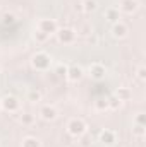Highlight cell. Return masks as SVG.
Instances as JSON below:
<instances>
[{
    "label": "cell",
    "mask_w": 146,
    "mask_h": 147,
    "mask_svg": "<svg viewBox=\"0 0 146 147\" xmlns=\"http://www.w3.org/2000/svg\"><path fill=\"white\" fill-rule=\"evenodd\" d=\"M112 34L117 39H124L129 34V28L124 22H115V24H112Z\"/></svg>",
    "instance_id": "cell-9"
},
{
    "label": "cell",
    "mask_w": 146,
    "mask_h": 147,
    "mask_svg": "<svg viewBox=\"0 0 146 147\" xmlns=\"http://www.w3.org/2000/svg\"><path fill=\"white\" fill-rule=\"evenodd\" d=\"M0 72H2V67H0Z\"/></svg>",
    "instance_id": "cell-27"
},
{
    "label": "cell",
    "mask_w": 146,
    "mask_h": 147,
    "mask_svg": "<svg viewBox=\"0 0 146 147\" xmlns=\"http://www.w3.org/2000/svg\"><path fill=\"white\" fill-rule=\"evenodd\" d=\"M95 110L96 111H107L108 110V101H107V98L96 99V101H95Z\"/></svg>",
    "instance_id": "cell-17"
},
{
    "label": "cell",
    "mask_w": 146,
    "mask_h": 147,
    "mask_svg": "<svg viewBox=\"0 0 146 147\" xmlns=\"http://www.w3.org/2000/svg\"><path fill=\"white\" fill-rule=\"evenodd\" d=\"M40 115H41V118H43L45 121H53V120H57L59 111H57V108H55V106L46 105V106H43V108L40 110Z\"/></svg>",
    "instance_id": "cell-8"
},
{
    "label": "cell",
    "mask_w": 146,
    "mask_h": 147,
    "mask_svg": "<svg viewBox=\"0 0 146 147\" xmlns=\"http://www.w3.org/2000/svg\"><path fill=\"white\" fill-rule=\"evenodd\" d=\"M100 142L102 144H105V146H113L115 142H117V135H115V132H112V130H102L100 132Z\"/></svg>",
    "instance_id": "cell-11"
},
{
    "label": "cell",
    "mask_w": 146,
    "mask_h": 147,
    "mask_svg": "<svg viewBox=\"0 0 146 147\" xmlns=\"http://www.w3.org/2000/svg\"><path fill=\"white\" fill-rule=\"evenodd\" d=\"M88 72H89V77L93 80H103L105 75H107V67L100 62H95L88 67Z\"/></svg>",
    "instance_id": "cell-4"
},
{
    "label": "cell",
    "mask_w": 146,
    "mask_h": 147,
    "mask_svg": "<svg viewBox=\"0 0 146 147\" xmlns=\"http://www.w3.org/2000/svg\"><path fill=\"white\" fill-rule=\"evenodd\" d=\"M105 19L108 21L110 24H115V22H120V12H119V9H115V7H110L105 10Z\"/></svg>",
    "instance_id": "cell-12"
},
{
    "label": "cell",
    "mask_w": 146,
    "mask_h": 147,
    "mask_svg": "<svg viewBox=\"0 0 146 147\" xmlns=\"http://www.w3.org/2000/svg\"><path fill=\"white\" fill-rule=\"evenodd\" d=\"M81 9H83L86 14H91V12H95V10L98 9V2H96V0H83Z\"/></svg>",
    "instance_id": "cell-14"
},
{
    "label": "cell",
    "mask_w": 146,
    "mask_h": 147,
    "mask_svg": "<svg viewBox=\"0 0 146 147\" xmlns=\"http://www.w3.org/2000/svg\"><path fill=\"white\" fill-rule=\"evenodd\" d=\"M83 75H84V70H83L81 65H71L65 77H67V80H71V82H77V80L83 79Z\"/></svg>",
    "instance_id": "cell-10"
},
{
    "label": "cell",
    "mask_w": 146,
    "mask_h": 147,
    "mask_svg": "<svg viewBox=\"0 0 146 147\" xmlns=\"http://www.w3.org/2000/svg\"><path fill=\"white\" fill-rule=\"evenodd\" d=\"M21 147H41V142H40V139L29 135V137H24V139H23Z\"/></svg>",
    "instance_id": "cell-16"
},
{
    "label": "cell",
    "mask_w": 146,
    "mask_h": 147,
    "mask_svg": "<svg viewBox=\"0 0 146 147\" xmlns=\"http://www.w3.org/2000/svg\"><path fill=\"white\" fill-rule=\"evenodd\" d=\"M77 33H79V34H83V36H88V34L91 33V28H89L88 24H84V26H81V29H79Z\"/></svg>",
    "instance_id": "cell-26"
},
{
    "label": "cell",
    "mask_w": 146,
    "mask_h": 147,
    "mask_svg": "<svg viewBox=\"0 0 146 147\" xmlns=\"http://www.w3.org/2000/svg\"><path fill=\"white\" fill-rule=\"evenodd\" d=\"M33 121H35V116L31 113H23L21 115V123L23 125H31Z\"/></svg>",
    "instance_id": "cell-20"
},
{
    "label": "cell",
    "mask_w": 146,
    "mask_h": 147,
    "mask_svg": "<svg viewBox=\"0 0 146 147\" xmlns=\"http://www.w3.org/2000/svg\"><path fill=\"white\" fill-rule=\"evenodd\" d=\"M38 29L50 36V34H55V33H57L59 26H57V21H55V19H41V21L38 22Z\"/></svg>",
    "instance_id": "cell-6"
},
{
    "label": "cell",
    "mask_w": 146,
    "mask_h": 147,
    "mask_svg": "<svg viewBox=\"0 0 146 147\" xmlns=\"http://www.w3.org/2000/svg\"><path fill=\"white\" fill-rule=\"evenodd\" d=\"M0 110H2V106H0Z\"/></svg>",
    "instance_id": "cell-28"
},
{
    "label": "cell",
    "mask_w": 146,
    "mask_h": 147,
    "mask_svg": "<svg viewBox=\"0 0 146 147\" xmlns=\"http://www.w3.org/2000/svg\"><path fill=\"white\" fill-rule=\"evenodd\" d=\"M0 106H2V110L7 111V113H16V111L19 110V106H21V103H19V99L16 98V96H5V98H2L0 99Z\"/></svg>",
    "instance_id": "cell-3"
},
{
    "label": "cell",
    "mask_w": 146,
    "mask_h": 147,
    "mask_svg": "<svg viewBox=\"0 0 146 147\" xmlns=\"http://www.w3.org/2000/svg\"><path fill=\"white\" fill-rule=\"evenodd\" d=\"M31 65H33V69H36L40 72L48 70L50 65H52V57L48 53H45V51H36L31 57Z\"/></svg>",
    "instance_id": "cell-1"
},
{
    "label": "cell",
    "mask_w": 146,
    "mask_h": 147,
    "mask_svg": "<svg viewBox=\"0 0 146 147\" xmlns=\"http://www.w3.org/2000/svg\"><path fill=\"white\" fill-rule=\"evenodd\" d=\"M107 101H108V110H113V111H117V110H120L122 108V101L113 94V96H110V98H107Z\"/></svg>",
    "instance_id": "cell-15"
},
{
    "label": "cell",
    "mask_w": 146,
    "mask_h": 147,
    "mask_svg": "<svg viewBox=\"0 0 146 147\" xmlns=\"http://www.w3.org/2000/svg\"><path fill=\"white\" fill-rule=\"evenodd\" d=\"M3 22H5V24H14V22H16L14 14H5V16H3Z\"/></svg>",
    "instance_id": "cell-25"
},
{
    "label": "cell",
    "mask_w": 146,
    "mask_h": 147,
    "mask_svg": "<svg viewBox=\"0 0 146 147\" xmlns=\"http://www.w3.org/2000/svg\"><path fill=\"white\" fill-rule=\"evenodd\" d=\"M67 132L72 137H83L86 134V123L81 118H71L67 123Z\"/></svg>",
    "instance_id": "cell-2"
},
{
    "label": "cell",
    "mask_w": 146,
    "mask_h": 147,
    "mask_svg": "<svg viewBox=\"0 0 146 147\" xmlns=\"http://www.w3.org/2000/svg\"><path fill=\"white\" fill-rule=\"evenodd\" d=\"M132 135H136V137H145L146 135V127H143V125H134V127H132Z\"/></svg>",
    "instance_id": "cell-19"
},
{
    "label": "cell",
    "mask_w": 146,
    "mask_h": 147,
    "mask_svg": "<svg viewBox=\"0 0 146 147\" xmlns=\"http://www.w3.org/2000/svg\"><path fill=\"white\" fill-rule=\"evenodd\" d=\"M28 101H31V103H40L41 101V92L40 91H29L28 92Z\"/></svg>",
    "instance_id": "cell-18"
},
{
    "label": "cell",
    "mask_w": 146,
    "mask_h": 147,
    "mask_svg": "<svg viewBox=\"0 0 146 147\" xmlns=\"http://www.w3.org/2000/svg\"><path fill=\"white\" fill-rule=\"evenodd\" d=\"M57 38H59V41L60 43H64V45H71L76 41V31H74L72 28H60V29H57Z\"/></svg>",
    "instance_id": "cell-5"
},
{
    "label": "cell",
    "mask_w": 146,
    "mask_h": 147,
    "mask_svg": "<svg viewBox=\"0 0 146 147\" xmlns=\"http://www.w3.org/2000/svg\"><path fill=\"white\" fill-rule=\"evenodd\" d=\"M33 36H35V39H36L38 43H45V41L50 38L48 34H45V33H43V31H40V29H36V31H35V34H33Z\"/></svg>",
    "instance_id": "cell-21"
},
{
    "label": "cell",
    "mask_w": 146,
    "mask_h": 147,
    "mask_svg": "<svg viewBox=\"0 0 146 147\" xmlns=\"http://www.w3.org/2000/svg\"><path fill=\"white\" fill-rule=\"evenodd\" d=\"M115 96H117L122 103H126V101H131V98H132V91H131L129 87H119V89L115 91Z\"/></svg>",
    "instance_id": "cell-13"
},
{
    "label": "cell",
    "mask_w": 146,
    "mask_h": 147,
    "mask_svg": "<svg viewBox=\"0 0 146 147\" xmlns=\"http://www.w3.org/2000/svg\"><path fill=\"white\" fill-rule=\"evenodd\" d=\"M138 9H139V2L138 0H119V12L134 14Z\"/></svg>",
    "instance_id": "cell-7"
},
{
    "label": "cell",
    "mask_w": 146,
    "mask_h": 147,
    "mask_svg": "<svg viewBox=\"0 0 146 147\" xmlns=\"http://www.w3.org/2000/svg\"><path fill=\"white\" fill-rule=\"evenodd\" d=\"M67 70H69V67H67L65 63H60V65H57L55 74H57V75H60V77H65V75H67Z\"/></svg>",
    "instance_id": "cell-22"
},
{
    "label": "cell",
    "mask_w": 146,
    "mask_h": 147,
    "mask_svg": "<svg viewBox=\"0 0 146 147\" xmlns=\"http://www.w3.org/2000/svg\"><path fill=\"white\" fill-rule=\"evenodd\" d=\"M136 75H138L139 80H146V67L145 65H139V67L136 69Z\"/></svg>",
    "instance_id": "cell-24"
},
{
    "label": "cell",
    "mask_w": 146,
    "mask_h": 147,
    "mask_svg": "<svg viewBox=\"0 0 146 147\" xmlns=\"http://www.w3.org/2000/svg\"><path fill=\"white\" fill-rule=\"evenodd\" d=\"M134 125H143V127H146V115L145 113H138L134 116Z\"/></svg>",
    "instance_id": "cell-23"
}]
</instances>
